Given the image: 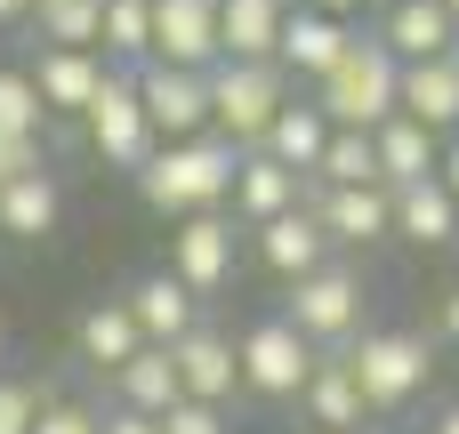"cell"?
<instances>
[{"label":"cell","mask_w":459,"mask_h":434,"mask_svg":"<svg viewBox=\"0 0 459 434\" xmlns=\"http://www.w3.org/2000/svg\"><path fill=\"white\" fill-rule=\"evenodd\" d=\"M234 169H242V153H234L226 137H186V145H161V153L137 169V193H145L153 217L178 226V217H210V209H226Z\"/></svg>","instance_id":"cell-1"},{"label":"cell","mask_w":459,"mask_h":434,"mask_svg":"<svg viewBox=\"0 0 459 434\" xmlns=\"http://www.w3.org/2000/svg\"><path fill=\"white\" fill-rule=\"evenodd\" d=\"M363 314H371V274L347 266V258H331L323 274L290 282V298H282V322H290L315 354H347V346L363 338Z\"/></svg>","instance_id":"cell-2"},{"label":"cell","mask_w":459,"mask_h":434,"mask_svg":"<svg viewBox=\"0 0 459 434\" xmlns=\"http://www.w3.org/2000/svg\"><path fill=\"white\" fill-rule=\"evenodd\" d=\"M395 89H403V64L379 48V40H347V56L315 81V113L331 121V129H379V121H395Z\"/></svg>","instance_id":"cell-3"},{"label":"cell","mask_w":459,"mask_h":434,"mask_svg":"<svg viewBox=\"0 0 459 434\" xmlns=\"http://www.w3.org/2000/svg\"><path fill=\"white\" fill-rule=\"evenodd\" d=\"M202 81H210V137H226L234 153H258L266 129H274V113L290 105L282 64H234V56H218Z\"/></svg>","instance_id":"cell-4"},{"label":"cell","mask_w":459,"mask_h":434,"mask_svg":"<svg viewBox=\"0 0 459 434\" xmlns=\"http://www.w3.org/2000/svg\"><path fill=\"white\" fill-rule=\"evenodd\" d=\"M347 370H355V387H363V411H403V403L428 395L436 354H428L420 330H363V338L347 346Z\"/></svg>","instance_id":"cell-5"},{"label":"cell","mask_w":459,"mask_h":434,"mask_svg":"<svg viewBox=\"0 0 459 434\" xmlns=\"http://www.w3.org/2000/svg\"><path fill=\"white\" fill-rule=\"evenodd\" d=\"M234 362H242V387H250L258 403H299L323 354H315L282 314H266V322H250V330L234 338Z\"/></svg>","instance_id":"cell-6"},{"label":"cell","mask_w":459,"mask_h":434,"mask_svg":"<svg viewBox=\"0 0 459 434\" xmlns=\"http://www.w3.org/2000/svg\"><path fill=\"white\" fill-rule=\"evenodd\" d=\"M81 137H89V153L105 161V169H121V177H137L161 145H153V129H145V105H137V81L129 72H105V89L89 97V113H81Z\"/></svg>","instance_id":"cell-7"},{"label":"cell","mask_w":459,"mask_h":434,"mask_svg":"<svg viewBox=\"0 0 459 434\" xmlns=\"http://www.w3.org/2000/svg\"><path fill=\"white\" fill-rule=\"evenodd\" d=\"M129 81H137V105H145L153 145L210 137V81H202V72H178V64H137Z\"/></svg>","instance_id":"cell-8"},{"label":"cell","mask_w":459,"mask_h":434,"mask_svg":"<svg viewBox=\"0 0 459 434\" xmlns=\"http://www.w3.org/2000/svg\"><path fill=\"white\" fill-rule=\"evenodd\" d=\"M307 209L323 217L331 250H379V242H395V193L387 185H315L307 177Z\"/></svg>","instance_id":"cell-9"},{"label":"cell","mask_w":459,"mask_h":434,"mask_svg":"<svg viewBox=\"0 0 459 434\" xmlns=\"http://www.w3.org/2000/svg\"><path fill=\"white\" fill-rule=\"evenodd\" d=\"M234 258H242V234H234L226 209L178 217V226H169V274H178L194 298H218V290L234 282Z\"/></svg>","instance_id":"cell-10"},{"label":"cell","mask_w":459,"mask_h":434,"mask_svg":"<svg viewBox=\"0 0 459 434\" xmlns=\"http://www.w3.org/2000/svg\"><path fill=\"white\" fill-rule=\"evenodd\" d=\"M161 354H169L186 403H218V411H226V403L242 395V362H234V338H226V330L194 322V330H186L178 346H161Z\"/></svg>","instance_id":"cell-11"},{"label":"cell","mask_w":459,"mask_h":434,"mask_svg":"<svg viewBox=\"0 0 459 434\" xmlns=\"http://www.w3.org/2000/svg\"><path fill=\"white\" fill-rule=\"evenodd\" d=\"M105 72H113V64H105L97 48H40V56L24 64V81H32V97H40V113H48V121H56V113H73V121H81V113H89V97L105 89Z\"/></svg>","instance_id":"cell-12"},{"label":"cell","mask_w":459,"mask_h":434,"mask_svg":"<svg viewBox=\"0 0 459 434\" xmlns=\"http://www.w3.org/2000/svg\"><path fill=\"white\" fill-rule=\"evenodd\" d=\"M258 234V266L266 274H282V282H307V274H323L339 250H331V234H323V217L299 201V209H282V217H266V226H250Z\"/></svg>","instance_id":"cell-13"},{"label":"cell","mask_w":459,"mask_h":434,"mask_svg":"<svg viewBox=\"0 0 459 434\" xmlns=\"http://www.w3.org/2000/svg\"><path fill=\"white\" fill-rule=\"evenodd\" d=\"M121 306H129V322H137V338H145V346H178V338L202 322V298H194L169 266L137 274V282L121 290Z\"/></svg>","instance_id":"cell-14"},{"label":"cell","mask_w":459,"mask_h":434,"mask_svg":"<svg viewBox=\"0 0 459 434\" xmlns=\"http://www.w3.org/2000/svg\"><path fill=\"white\" fill-rule=\"evenodd\" d=\"M153 64L210 72L218 64V0H153Z\"/></svg>","instance_id":"cell-15"},{"label":"cell","mask_w":459,"mask_h":434,"mask_svg":"<svg viewBox=\"0 0 459 434\" xmlns=\"http://www.w3.org/2000/svg\"><path fill=\"white\" fill-rule=\"evenodd\" d=\"M395 64H436V56H452L459 24L436 8V0H395V8H379V32H371Z\"/></svg>","instance_id":"cell-16"},{"label":"cell","mask_w":459,"mask_h":434,"mask_svg":"<svg viewBox=\"0 0 459 434\" xmlns=\"http://www.w3.org/2000/svg\"><path fill=\"white\" fill-rule=\"evenodd\" d=\"M395 113L420 121L428 137H459V48H452V56H436V64H403Z\"/></svg>","instance_id":"cell-17"},{"label":"cell","mask_w":459,"mask_h":434,"mask_svg":"<svg viewBox=\"0 0 459 434\" xmlns=\"http://www.w3.org/2000/svg\"><path fill=\"white\" fill-rule=\"evenodd\" d=\"M347 40H355V24L315 16V8H290V24H282V40H274V64H282V81H290V72H299V81H323V72L347 56Z\"/></svg>","instance_id":"cell-18"},{"label":"cell","mask_w":459,"mask_h":434,"mask_svg":"<svg viewBox=\"0 0 459 434\" xmlns=\"http://www.w3.org/2000/svg\"><path fill=\"white\" fill-rule=\"evenodd\" d=\"M371 161H379V185L387 193H403V185H428L436 177V161H444V137H428L420 121H379L371 129Z\"/></svg>","instance_id":"cell-19"},{"label":"cell","mask_w":459,"mask_h":434,"mask_svg":"<svg viewBox=\"0 0 459 434\" xmlns=\"http://www.w3.org/2000/svg\"><path fill=\"white\" fill-rule=\"evenodd\" d=\"M290 24V0H218V56L274 64V40Z\"/></svg>","instance_id":"cell-20"},{"label":"cell","mask_w":459,"mask_h":434,"mask_svg":"<svg viewBox=\"0 0 459 434\" xmlns=\"http://www.w3.org/2000/svg\"><path fill=\"white\" fill-rule=\"evenodd\" d=\"M299 411H307V427H323V434H363L371 411H363V387H355L347 354H323V362H315V379H307Z\"/></svg>","instance_id":"cell-21"},{"label":"cell","mask_w":459,"mask_h":434,"mask_svg":"<svg viewBox=\"0 0 459 434\" xmlns=\"http://www.w3.org/2000/svg\"><path fill=\"white\" fill-rule=\"evenodd\" d=\"M234 217L242 226H266V217H282V209H299L307 201V177H290L282 161H266V153H242V169H234Z\"/></svg>","instance_id":"cell-22"},{"label":"cell","mask_w":459,"mask_h":434,"mask_svg":"<svg viewBox=\"0 0 459 434\" xmlns=\"http://www.w3.org/2000/svg\"><path fill=\"white\" fill-rule=\"evenodd\" d=\"M73 346H81V362H89V370H105V379H113L121 362H137V354H145V338H137V322H129V306H121V298H97V306L73 322Z\"/></svg>","instance_id":"cell-23"},{"label":"cell","mask_w":459,"mask_h":434,"mask_svg":"<svg viewBox=\"0 0 459 434\" xmlns=\"http://www.w3.org/2000/svg\"><path fill=\"white\" fill-rule=\"evenodd\" d=\"M323 145H331V121L315 113V97H290L282 113H274V129H266V161H282L290 177H315V161H323Z\"/></svg>","instance_id":"cell-24"},{"label":"cell","mask_w":459,"mask_h":434,"mask_svg":"<svg viewBox=\"0 0 459 434\" xmlns=\"http://www.w3.org/2000/svg\"><path fill=\"white\" fill-rule=\"evenodd\" d=\"M395 242H411V250H452L459 242V201L436 185V177L395 193Z\"/></svg>","instance_id":"cell-25"},{"label":"cell","mask_w":459,"mask_h":434,"mask_svg":"<svg viewBox=\"0 0 459 434\" xmlns=\"http://www.w3.org/2000/svg\"><path fill=\"white\" fill-rule=\"evenodd\" d=\"M56 217H65V193H56V177H48V169H32V177L0 185V234H8V242H48V234H56Z\"/></svg>","instance_id":"cell-26"},{"label":"cell","mask_w":459,"mask_h":434,"mask_svg":"<svg viewBox=\"0 0 459 434\" xmlns=\"http://www.w3.org/2000/svg\"><path fill=\"white\" fill-rule=\"evenodd\" d=\"M97 56H105L113 72H137V64H153V0H105Z\"/></svg>","instance_id":"cell-27"},{"label":"cell","mask_w":459,"mask_h":434,"mask_svg":"<svg viewBox=\"0 0 459 434\" xmlns=\"http://www.w3.org/2000/svg\"><path fill=\"white\" fill-rule=\"evenodd\" d=\"M113 403L137 411V419H161V411L178 403V370H169V354L145 346L137 362H121V370H113Z\"/></svg>","instance_id":"cell-28"},{"label":"cell","mask_w":459,"mask_h":434,"mask_svg":"<svg viewBox=\"0 0 459 434\" xmlns=\"http://www.w3.org/2000/svg\"><path fill=\"white\" fill-rule=\"evenodd\" d=\"M315 185H379L371 137H363V129H331V145H323V161H315Z\"/></svg>","instance_id":"cell-29"},{"label":"cell","mask_w":459,"mask_h":434,"mask_svg":"<svg viewBox=\"0 0 459 434\" xmlns=\"http://www.w3.org/2000/svg\"><path fill=\"white\" fill-rule=\"evenodd\" d=\"M97 24H105V0H56L40 8V48H97Z\"/></svg>","instance_id":"cell-30"},{"label":"cell","mask_w":459,"mask_h":434,"mask_svg":"<svg viewBox=\"0 0 459 434\" xmlns=\"http://www.w3.org/2000/svg\"><path fill=\"white\" fill-rule=\"evenodd\" d=\"M48 403H56L48 379H16V370H0V434H32Z\"/></svg>","instance_id":"cell-31"},{"label":"cell","mask_w":459,"mask_h":434,"mask_svg":"<svg viewBox=\"0 0 459 434\" xmlns=\"http://www.w3.org/2000/svg\"><path fill=\"white\" fill-rule=\"evenodd\" d=\"M0 129H8V137H48V113H40L24 64H0Z\"/></svg>","instance_id":"cell-32"},{"label":"cell","mask_w":459,"mask_h":434,"mask_svg":"<svg viewBox=\"0 0 459 434\" xmlns=\"http://www.w3.org/2000/svg\"><path fill=\"white\" fill-rule=\"evenodd\" d=\"M153 427H161V434H234L218 403H186V395H178V403H169V411H161Z\"/></svg>","instance_id":"cell-33"},{"label":"cell","mask_w":459,"mask_h":434,"mask_svg":"<svg viewBox=\"0 0 459 434\" xmlns=\"http://www.w3.org/2000/svg\"><path fill=\"white\" fill-rule=\"evenodd\" d=\"M32 169H48V145H40V137H8V129H0V185L32 177Z\"/></svg>","instance_id":"cell-34"},{"label":"cell","mask_w":459,"mask_h":434,"mask_svg":"<svg viewBox=\"0 0 459 434\" xmlns=\"http://www.w3.org/2000/svg\"><path fill=\"white\" fill-rule=\"evenodd\" d=\"M32 434H97V411H89V403H65V395H56V403L40 411V427H32Z\"/></svg>","instance_id":"cell-35"},{"label":"cell","mask_w":459,"mask_h":434,"mask_svg":"<svg viewBox=\"0 0 459 434\" xmlns=\"http://www.w3.org/2000/svg\"><path fill=\"white\" fill-rule=\"evenodd\" d=\"M97 434H161V427H153V419H137V411H121V403H113V411H97Z\"/></svg>","instance_id":"cell-36"},{"label":"cell","mask_w":459,"mask_h":434,"mask_svg":"<svg viewBox=\"0 0 459 434\" xmlns=\"http://www.w3.org/2000/svg\"><path fill=\"white\" fill-rule=\"evenodd\" d=\"M436 185L459 201V137H444V161H436Z\"/></svg>","instance_id":"cell-37"},{"label":"cell","mask_w":459,"mask_h":434,"mask_svg":"<svg viewBox=\"0 0 459 434\" xmlns=\"http://www.w3.org/2000/svg\"><path fill=\"white\" fill-rule=\"evenodd\" d=\"M290 8H315V16H339V24H347V16H355L363 0H290Z\"/></svg>","instance_id":"cell-38"},{"label":"cell","mask_w":459,"mask_h":434,"mask_svg":"<svg viewBox=\"0 0 459 434\" xmlns=\"http://www.w3.org/2000/svg\"><path fill=\"white\" fill-rule=\"evenodd\" d=\"M444 338L459 346V290H444Z\"/></svg>","instance_id":"cell-39"},{"label":"cell","mask_w":459,"mask_h":434,"mask_svg":"<svg viewBox=\"0 0 459 434\" xmlns=\"http://www.w3.org/2000/svg\"><path fill=\"white\" fill-rule=\"evenodd\" d=\"M428 434H459V403H452V411H436V427H428Z\"/></svg>","instance_id":"cell-40"},{"label":"cell","mask_w":459,"mask_h":434,"mask_svg":"<svg viewBox=\"0 0 459 434\" xmlns=\"http://www.w3.org/2000/svg\"><path fill=\"white\" fill-rule=\"evenodd\" d=\"M24 8H32V0H0V24H16V16H24Z\"/></svg>","instance_id":"cell-41"},{"label":"cell","mask_w":459,"mask_h":434,"mask_svg":"<svg viewBox=\"0 0 459 434\" xmlns=\"http://www.w3.org/2000/svg\"><path fill=\"white\" fill-rule=\"evenodd\" d=\"M0 370H8V314H0Z\"/></svg>","instance_id":"cell-42"},{"label":"cell","mask_w":459,"mask_h":434,"mask_svg":"<svg viewBox=\"0 0 459 434\" xmlns=\"http://www.w3.org/2000/svg\"><path fill=\"white\" fill-rule=\"evenodd\" d=\"M436 8H444V16H452V24H459V0H436Z\"/></svg>","instance_id":"cell-43"},{"label":"cell","mask_w":459,"mask_h":434,"mask_svg":"<svg viewBox=\"0 0 459 434\" xmlns=\"http://www.w3.org/2000/svg\"><path fill=\"white\" fill-rule=\"evenodd\" d=\"M40 8H56V0H32V16H40Z\"/></svg>","instance_id":"cell-44"},{"label":"cell","mask_w":459,"mask_h":434,"mask_svg":"<svg viewBox=\"0 0 459 434\" xmlns=\"http://www.w3.org/2000/svg\"><path fill=\"white\" fill-rule=\"evenodd\" d=\"M363 8H395V0H363Z\"/></svg>","instance_id":"cell-45"},{"label":"cell","mask_w":459,"mask_h":434,"mask_svg":"<svg viewBox=\"0 0 459 434\" xmlns=\"http://www.w3.org/2000/svg\"><path fill=\"white\" fill-rule=\"evenodd\" d=\"M307 434H323V427H307Z\"/></svg>","instance_id":"cell-46"},{"label":"cell","mask_w":459,"mask_h":434,"mask_svg":"<svg viewBox=\"0 0 459 434\" xmlns=\"http://www.w3.org/2000/svg\"><path fill=\"white\" fill-rule=\"evenodd\" d=\"M452 48H459V40H452Z\"/></svg>","instance_id":"cell-47"}]
</instances>
